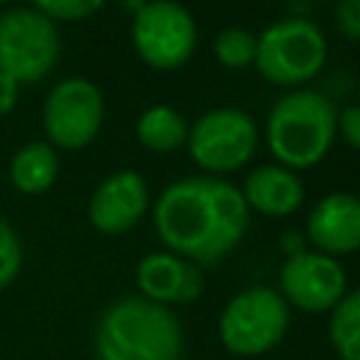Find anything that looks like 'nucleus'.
Returning a JSON list of instances; mask_svg holds the SVG:
<instances>
[{"label":"nucleus","instance_id":"obj_3","mask_svg":"<svg viewBox=\"0 0 360 360\" xmlns=\"http://www.w3.org/2000/svg\"><path fill=\"white\" fill-rule=\"evenodd\" d=\"M338 132V112L323 93L295 90L278 98L267 115V146L278 166L309 169L332 146Z\"/></svg>","mask_w":360,"mask_h":360},{"label":"nucleus","instance_id":"obj_21","mask_svg":"<svg viewBox=\"0 0 360 360\" xmlns=\"http://www.w3.org/2000/svg\"><path fill=\"white\" fill-rule=\"evenodd\" d=\"M335 22L346 39H360V0H340Z\"/></svg>","mask_w":360,"mask_h":360},{"label":"nucleus","instance_id":"obj_12","mask_svg":"<svg viewBox=\"0 0 360 360\" xmlns=\"http://www.w3.org/2000/svg\"><path fill=\"white\" fill-rule=\"evenodd\" d=\"M307 239L326 256L354 253L360 248V197L332 191L318 200L307 219Z\"/></svg>","mask_w":360,"mask_h":360},{"label":"nucleus","instance_id":"obj_19","mask_svg":"<svg viewBox=\"0 0 360 360\" xmlns=\"http://www.w3.org/2000/svg\"><path fill=\"white\" fill-rule=\"evenodd\" d=\"M39 14H45L53 22H76L87 20L96 11H101L104 0H31Z\"/></svg>","mask_w":360,"mask_h":360},{"label":"nucleus","instance_id":"obj_11","mask_svg":"<svg viewBox=\"0 0 360 360\" xmlns=\"http://www.w3.org/2000/svg\"><path fill=\"white\" fill-rule=\"evenodd\" d=\"M146 208H149L146 180L138 172L124 169L98 183V188L90 197L87 217L96 231L107 236H118L132 225H138Z\"/></svg>","mask_w":360,"mask_h":360},{"label":"nucleus","instance_id":"obj_2","mask_svg":"<svg viewBox=\"0 0 360 360\" xmlns=\"http://www.w3.org/2000/svg\"><path fill=\"white\" fill-rule=\"evenodd\" d=\"M98 360H180L183 329L166 304L143 295L112 301L96 326Z\"/></svg>","mask_w":360,"mask_h":360},{"label":"nucleus","instance_id":"obj_13","mask_svg":"<svg viewBox=\"0 0 360 360\" xmlns=\"http://www.w3.org/2000/svg\"><path fill=\"white\" fill-rule=\"evenodd\" d=\"M135 278L141 295L155 304H188L202 292V276L194 262L177 253H149L138 262Z\"/></svg>","mask_w":360,"mask_h":360},{"label":"nucleus","instance_id":"obj_7","mask_svg":"<svg viewBox=\"0 0 360 360\" xmlns=\"http://www.w3.org/2000/svg\"><path fill=\"white\" fill-rule=\"evenodd\" d=\"M101 121L104 98L90 79L68 76L48 90L42 104V127L53 149H84L98 135Z\"/></svg>","mask_w":360,"mask_h":360},{"label":"nucleus","instance_id":"obj_14","mask_svg":"<svg viewBox=\"0 0 360 360\" xmlns=\"http://www.w3.org/2000/svg\"><path fill=\"white\" fill-rule=\"evenodd\" d=\"M242 200L248 208L267 217H287L304 202V186L292 169L259 166L245 177Z\"/></svg>","mask_w":360,"mask_h":360},{"label":"nucleus","instance_id":"obj_4","mask_svg":"<svg viewBox=\"0 0 360 360\" xmlns=\"http://www.w3.org/2000/svg\"><path fill=\"white\" fill-rule=\"evenodd\" d=\"M326 62V39L321 28L309 20L290 17L278 20L256 37V59L259 73L273 84H304L315 79V73Z\"/></svg>","mask_w":360,"mask_h":360},{"label":"nucleus","instance_id":"obj_15","mask_svg":"<svg viewBox=\"0 0 360 360\" xmlns=\"http://www.w3.org/2000/svg\"><path fill=\"white\" fill-rule=\"evenodd\" d=\"M11 186L20 194H45L59 177V155L48 141L20 146L8 163Z\"/></svg>","mask_w":360,"mask_h":360},{"label":"nucleus","instance_id":"obj_9","mask_svg":"<svg viewBox=\"0 0 360 360\" xmlns=\"http://www.w3.org/2000/svg\"><path fill=\"white\" fill-rule=\"evenodd\" d=\"M186 141L200 169L211 174H225L242 169L253 158L259 143V129L248 112L222 107L200 115L188 129Z\"/></svg>","mask_w":360,"mask_h":360},{"label":"nucleus","instance_id":"obj_20","mask_svg":"<svg viewBox=\"0 0 360 360\" xmlns=\"http://www.w3.org/2000/svg\"><path fill=\"white\" fill-rule=\"evenodd\" d=\"M22 267V245H20V236L17 231L0 219V290H6L17 273Z\"/></svg>","mask_w":360,"mask_h":360},{"label":"nucleus","instance_id":"obj_10","mask_svg":"<svg viewBox=\"0 0 360 360\" xmlns=\"http://www.w3.org/2000/svg\"><path fill=\"white\" fill-rule=\"evenodd\" d=\"M281 298L304 312H326L346 292V273L335 256L301 250L281 267Z\"/></svg>","mask_w":360,"mask_h":360},{"label":"nucleus","instance_id":"obj_25","mask_svg":"<svg viewBox=\"0 0 360 360\" xmlns=\"http://www.w3.org/2000/svg\"><path fill=\"white\" fill-rule=\"evenodd\" d=\"M143 3H146V0H124V6H127V8L132 11V14H135V11H138V8L143 6Z\"/></svg>","mask_w":360,"mask_h":360},{"label":"nucleus","instance_id":"obj_16","mask_svg":"<svg viewBox=\"0 0 360 360\" xmlns=\"http://www.w3.org/2000/svg\"><path fill=\"white\" fill-rule=\"evenodd\" d=\"M135 135H138L141 146L149 152H174L177 146L186 143L188 124L174 107L155 104L141 112V118L135 124Z\"/></svg>","mask_w":360,"mask_h":360},{"label":"nucleus","instance_id":"obj_23","mask_svg":"<svg viewBox=\"0 0 360 360\" xmlns=\"http://www.w3.org/2000/svg\"><path fill=\"white\" fill-rule=\"evenodd\" d=\"M20 101V84L0 73V115H8Z\"/></svg>","mask_w":360,"mask_h":360},{"label":"nucleus","instance_id":"obj_5","mask_svg":"<svg viewBox=\"0 0 360 360\" xmlns=\"http://www.w3.org/2000/svg\"><path fill=\"white\" fill-rule=\"evenodd\" d=\"M62 39L56 22L37 8H11L0 14V73L22 84L48 79L59 62Z\"/></svg>","mask_w":360,"mask_h":360},{"label":"nucleus","instance_id":"obj_8","mask_svg":"<svg viewBox=\"0 0 360 360\" xmlns=\"http://www.w3.org/2000/svg\"><path fill=\"white\" fill-rule=\"evenodd\" d=\"M132 45L149 68L174 70L194 53L197 25L180 3L146 0L132 14Z\"/></svg>","mask_w":360,"mask_h":360},{"label":"nucleus","instance_id":"obj_24","mask_svg":"<svg viewBox=\"0 0 360 360\" xmlns=\"http://www.w3.org/2000/svg\"><path fill=\"white\" fill-rule=\"evenodd\" d=\"M298 236H301L298 231H287V233H284V242H281V245H284L287 256H295V253H301V250H304V248H301V239H298Z\"/></svg>","mask_w":360,"mask_h":360},{"label":"nucleus","instance_id":"obj_22","mask_svg":"<svg viewBox=\"0 0 360 360\" xmlns=\"http://www.w3.org/2000/svg\"><path fill=\"white\" fill-rule=\"evenodd\" d=\"M338 129L349 146L360 149V104H352L338 115Z\"/></svg>","mask_w":360,"mask_h":360},{"label":"nucleus","instance_id":"obj_26","mask_svg":"<svg viewBox=\"0 0 360 360\" xmlns=\"http://www.w3.org/2000/svg\"><path fill=\"white\" fill-rule=\"evenodd\" d=\"M6 3H11V0H0V6H6Z\"/></svg>","mask_w":360,"mask_h":360},{"label":"nucleus","instance_id":"obj_17","mask_svg":"<svg viewBox=\"0 0 360 360\" xmlns=\"http://www.w3.org/2000/svg\"><path fill=\"white\" fill-rule=\"evenodd\" d=\"M329 340L340 360H360V290L343 295L332 307Z\"/></svg>","mask_w":360,"mask_h":360},{"label":"nucleus","instance_id":"obj_6","mask_svg":"<svg viewBox=\"0 0 360 360\" xmlns=\"http://www.w3.org/2000/svg\"><path fill=\"white\" fill-rule=\"evenodd\" d=\"M290 326L287 301L270 287L242 290L219 315V340L231 354L259 357L270 352Z\"/></svg>","mask_w":360,"mask_h":360},{"label":"nucleus","instance_id":"obj_1","mask_svg":"<svg viewBox=\"0 0 360 360\" xmlns=\"http://www.w3.org/2000/svg\"><path fill=\"white\" fill-rule=\"evenodd\" d=\"M152 219L169 253L194 264H217L242 242L248 205L233 183L217 174H197L166 186Z\"/></svg>","mask_w":360,"mask_h":360},{"label":"nucleus","instance_id":"obj_18","mask_svg":"<svg viewBox=\"0 0 360 360\" xmlns=\"http://www.w3.org/2000/svg\"><path fill=\"white\" fill-rule=\"evenodd\" d=\"M214 56L225 68H248L256 59V37L245 28H222L214 39Z\"/></svg>","mask_w":360,"mask_h":360}]
</instances>
